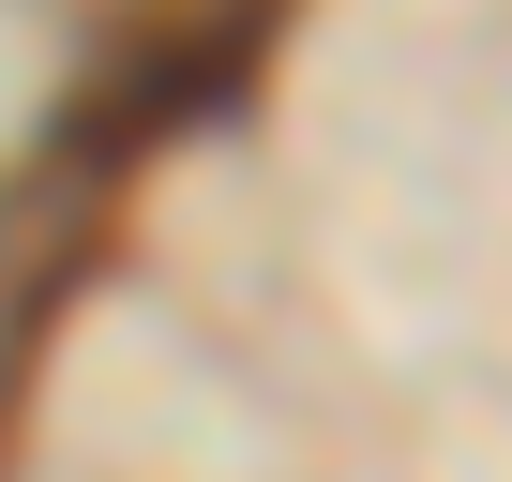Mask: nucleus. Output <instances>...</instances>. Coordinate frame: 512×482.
<instances>
[{
  "mask_svg": "<svg viewBox=\"0 0 512 482\" xmlns=\"http://www.w3.org/2000/svg\"><path fill=\"white\" fill-rule=\"evenodd\" d=\"M272 16H287V0H211V16H151V31H121L106 76L46 121L31 181L0 196V211H106V181H121L136 151H166V136H196V121H226V106L256 91Z\"/></svg>",
  "mask_w": 512,
  "mask_h": 482,
  "instance_id": "1",
  "label": "nucleus"
}]
</instances>
